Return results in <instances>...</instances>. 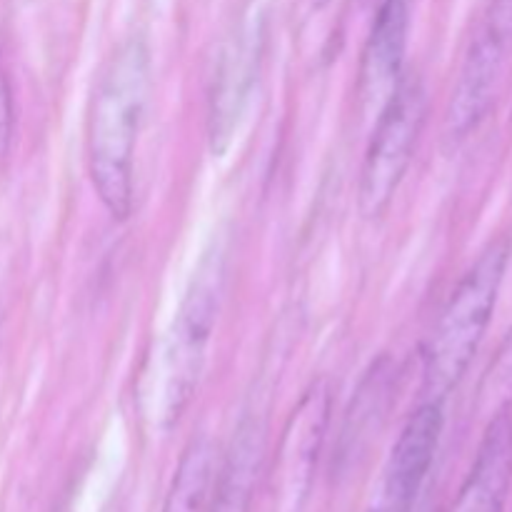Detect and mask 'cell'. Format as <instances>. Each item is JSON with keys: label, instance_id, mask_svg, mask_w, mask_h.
Here are the masks:
<instances>
[{"label": "cell", "instance_id": "6da1fadb", "mask_svg": "<svg viewBox=\"0 0 512 512\" xmlns=\"http://www.w3.org/2000/svg\"><path fill=\"white\" fill-rule=\"evenodd\" d=\"M153 68L140 35L118 45L95 78L88 110V173L95 195L118 223L133 213L135 148L148 110Z\"/></svg>", "mask_w": 512, "mask_h": 512}, {"label": "cell", "instance_id": "7a4b0ae2", "mask_svg": "<svg viewBox=\"0 0 512 512\" xmlns=\"http://www.w3.org/2000/svg\"><path fill=\"white\" fill-rule=\"evenodd\" d=\"M510 255V238L490 240L453 288L423 350V400L445 403L465 378L493 320Z\"/></svg>", "mask_w": 512, "mask_h": 512}, {"label": "cell", "instance_id": "3957f363", "mask_svg": "<svg viewBox=\"0 0 512 512\" xmlns=\"http://www.w3.org/2000/svg\"><path fill=\"white\" fill-rule=\"evenodd\" d=\"M225 280H228V248L213 240L193 270L188 290L180 300L175 318L160 350V400L158 423L173 428L190 408L203 375L208 345L223 308Z\"/></svg>", "mask_w": 512, "mask_h": 512}, {"label": "cell", "instance_id": "277c9868", "mask_svg": "<svg viewBox=\"0 0 512 512\" xmlns=\"http://www.w3.org/2000/svg\"><path fill=\"white\" fill-rule=\"evenodd\" d=\"M428 120V93L418 75H405L393 98L375 118L358 178V210L380 220L393 205Z\"/></svg>", "mask_w": 512, "mask_h": 512}, {"label": "cell", "instance_id": "5b68a950", "mask_svg": "<svg viewBox=\"0 0 512 512\" xmlns=\"http://www.w3.org/2000/svg\"><path fill=\"white\" fill-rule=\"evenodd\" d=\"M510 58L512 0H488L465 45L458 78L445 108L443 133L448 143H463L483 125L498 100Z\"/></svg>", "mask_w": 512, "mask_h": 512}, {"label": "cell", "instance_id": "8992f818", "mask_svg": "<svg viewBox=\"0 0 512 512\" xmlns=\"http://www.w3.org/2000/svg\"><path fill=\"white\" fill-rule=\"evenodd\" d=\"M330 403V385L318 380L300 395L290 413L270 478L273 512H303L330 425Z\"/></svg>", "mask_w": 512, "mask_h": 512}, {"label": "cell", "instance_id": "52a82bcc", "mask_svg": "<svg viewBox=\"0 0 512 512\" xmlns=\"http://www.w3.org/2000/svg\"><path fill=\"white\" fill-rule=\"evenodd\" d=\"M443 403L420 400L385 460L368 512H410L433 468L443 435Z\"/></svg>", "mask_w": 512, "mask_h": 512}, {"label": "cell", "instance_id": "ba28073f", "mask_svg": "<svg viewBox=\"0 0 512 512\" xmlns=\"http://www.w3.org/2000/svg\"><path fill=\"white\" fill-rule=\"evenodd\" d=\"M410 3L408 0H383L375 13L370 33L365 38L358 65L360 110L378 118L398 85L405 78V53H408Z\"/></svg>", "mask_w": 512, "mask_h": 512}, {"label": "cell", "instance_id": "9c48e42d", "mask_svg": "<svg viewBox=\"0 0 512 512\" xmlns=\"http://www.w3.org/2000/svg\"><path fill=\"white\" fill-rule=\"evenodd\" d=\"M400 390V368L393 355H380L360 378L340 425L333 463L338 473H350L380 438Z\"/></svg>", "mask_w": 512, "mask_h": 512}, {"label": "cell", "instance_id": "30bf717a", "mask_svg": "<svg viewBox=\"0 0 512 512\" xmlns=\"http://www.w3.org/2000/svg\"><path fill=\"white\" fill-rule=\"evenodd\" d=\"M512 480V418L488 423L478 455L450 512H503Z\"/></svg>", "mask_w": 512, "mask_h": 512}, {"label": "cell", "instance_id": "8fae6325", "mask_svg": "<svg viewBox=\"0 0 512 512\" xmlns=\"http://www.w3.org/2000/svg\"><path fill=\"white\" fill-rule=\"evenodd\" d=\"M265 420L245 413L215 473L208 512H250L265 458Z\"/></svg>", "mask_w": 512, "mask_h": 512}, {"label": "cell", "instance_id": "7c38bea8", "mask_svg": "<svg viewBox=\"0 0 512 512\" xmlns=\"http://www.w3.org/2000/svg\"><path fill=\"white\" fill-rule=\"evenodd\" d=\"M258 50L248 40H238L230 45L220 58L218 70L210 90V115H208V138L210 150L215 155H223L233 140L238 128L240 113L250 98V88L255 80V65Z\"/></svg>", "mask_w": 512, "mask_h": 512}, {"label": "cell", "instance_id": "4fadbf2b", "mask_svg": "<svg viewBox=\"0 0 512 512\" xmlns=\"http://www.w3.org/2000/svg\"><path fill=\"white\" fill-rule=\"evenodd\" d=\"M215 445L205 435L193 438L183 450L175 478L165 495L163 512H208L215 483Z\"/></svg>", "mask_w": 512, "mask_h": 512}, {"label": "cell", "instance_id": "5bb4252c", "mask_svg": "<svg viewBox=\"0 0 512 512\" xmlns=\"http://www.w3.org/2000/svg\"><path fill=\"white\" fill-rule=\"evenodd\" d=\"M512 408V328L495 350L488 370L475 393V410L488 418V423L498 415L510 413Z\"/></svg>", "mask_w": 512, "mask_h": 512}, {"label": "cell", "instance_id": "9a60e30c", "mask_svg": "<svg viewBox=\"0 0 512 512\" xmlns=\"http://www.w3.org/2000/svg\"><path fill=\"white\" fill-rule=\"evenodd\" d=\"M13 125H15V108H13V88L5 68L0 65V158L10 150L13 143Z\"/></svg>", "mask_w": 512, "mask_h": 512}, {"label": "cell", "instance_id": "2e32d148", "mask_svg": "<svg viewBox=\"0 0 512 512\" xmlns=\"http://www.w3.org/2000/svg\"><path fill=\"white\" fill-rule=\"evenodd\" d=\"M328 3H330V0H313L315 8H323V5H328Z\"/></svg>", "mask_w": 512, "mask_h": 512}, {"label": "cell", "instance_id": "e0dca14e", "mask_svg": "<svg viewBox=\"0 0 512 512\" xmlns=\"http://www.w3.org/2000/svg\"><path fill=\"white\" fill-rule=\"evenodd\" d=\"M408 3H410V0H408Z\"/></svg>", "mask_w": 512, "mask_h": 512}]
</instances>
